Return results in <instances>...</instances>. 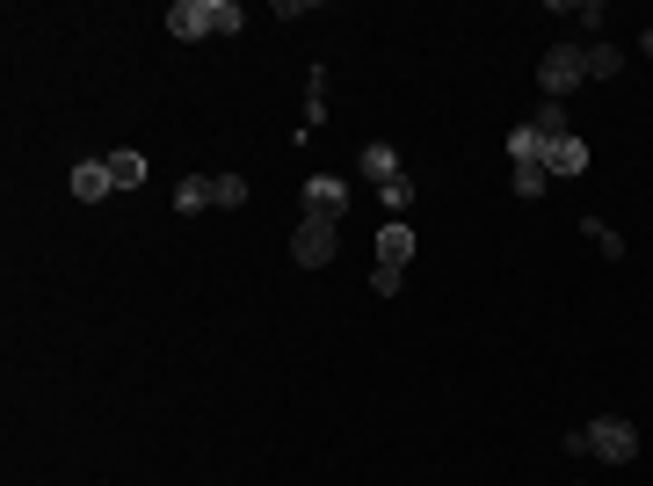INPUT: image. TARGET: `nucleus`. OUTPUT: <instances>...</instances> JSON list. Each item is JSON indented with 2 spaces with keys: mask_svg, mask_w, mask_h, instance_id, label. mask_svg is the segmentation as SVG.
<instances>
[{
  "mask_svg": "<svg viewBox=\"0 0 653 486\" xmlns=\"http://www.w3.org/2000/svg\"><path fill=\"white\" fill-rule=\"evenodd\" d=\"M334 247H342V226H334V218H298V233H291V261L298 269H326Z\"/></svg>",
  "mask_w": 653,
  "mask_h": 486,
  "instance_id": "obj_4",
  "label": "nucleus"
},
{
  "mask_svg": "<svg viewBox=\"0 0 653 486\" xmlns=\"http://www.w3.org/2000/svg\"><path fill=\"white\" fill-rule=\"evenodd\" d=\"M393 174H399V153L385 139H371L363 145V182H393Z\"/></svg>",
  "mask_w": 653,
  "mask_h": 486,
  "instance_id": "obj_13",
  "label": "nucleus"
},
{
  "mask_svg": "<svg viewBox=\"0 0 653 486\" xmlns=\"http://www.w3.org/2000/svg\"><path fill=\"white\" fill-rule=\"evenodd\" d=\"M211 196L218 210H247V174H211Z\"/></svg>",
  "mask_w": 653,
  "mask_h": 486,
  "instance_id": "obj_17",
  "label": "nucleus"
},
{
  "mask_svg": "<svg viewBox=\"0 0 653 486\" xmlns=\"http://www.w3.org/2000/svg\"><path fill=\"white\" fill-rule=\"evenodd\" d=\"M646 30H653V22H646Z\"/></svg>",
  "mask_w": 653,
  "mask_h": 486,
  "instance_id": "obj_21",
  "label": "nucleus"
},
{
  "mask_svg": "<svg viewBox=\"0 0 653 486\" xmlns=\"http://www.w3.org/2000/svg\"><path fill=\"white\" fill-rule=\"evenodd\" d=\"M421 255V240H414V226L407 218H393V226L378 233V269H399V277H407V261Z\"/></svg>",
  "mask_w": 653,
  "mask_h": 486,
  "instance_id": "obj_6",
  "label": "nucleus"
},
{
  "mask_svg": "<svg viewBox=\"0 0 653 486\" xmlns=\"http://www.w3.org/2000/svg\"><path fill=\"white\" fill-rule=\"evenodd\" d=\"M509 190H516L523 204H537V196L552 190V174H545V160H516V174H509Z\"/></svg>",
  "mask_w": 653,
  "mask_h": 486,
  "instance_id": "obj_11",
  "label": "nucleus"
},
{
  "mask_svg": "<svg viewBox=\"0 0 653 486\" xmlns=\"http://www.w3.org/2000/svg\"><path fill=\"white\" fill-rule=\"evenodd\" d=\"M509 160H545V139H537V123H516V131H509Z\"/></svg>",
  "mask_w": 653,
  "mask_h": 486,
  "instance_id": "obj_19",
  "label": "nucleus"
},
{
  "mask_svg": "<svg viewBox=\"0 0 653 486\" xmlns=\"http://www.w3.org/2000/svg\"><path fill=\"white\" fill-rule=\"evenodd\" d=\"M581 233L596 240V255H602V261H624V233H618V226H602V218H588Z\"/></svg>",
  "mask_w": 653,
  "mask_h": 486,
  "instance_id": "obj_18",
  "label": "nucleus"
},
{
  "mask_svg": "<svg viewBox=\"0 0 653 486\" xmlns=\"http://www.w3.org/2000/svg\"><path fill=\"white\" fill-rule=\"evenodd\" d=\"M531 123H537V139H545V145H552V139H574V123H567V102H545V109H537Z\"/></svg>",
  "mask_w": 653,
  "mask_h": 486,
  "instance_id": "obj_16",
  "label": "nucleus"
},
{
  "mask_svg": "<svg viewBox=\"0 0 653 486\" xmlns=\"http://www.w3.org/2000/svg\"><path fill=\"white\" fill-rule=\"evenodd\" d=\"M545 174H552V182L588 174V145H581V139H552V145H545Z\"/></svg>",
  "mask_w": 653,
  "mask_h": 486,
  "instance_id": "obj_7",
  "label": "nucleus"
},
{
  "mask_svg": "<svg viewBox=\"0 0 653 486\" xmlns=\"http://www.w3.org/2000/svg\"><path fill=\"white\" fill-rule=\"evenodd\" d=\"M618 73H624V52L596 36V44H588V80H618Z\"/></svg>",
  "mask_w": 653,
  "mask_h": 486,
  "instance_id": "obj_15",
  "label": "nucleus"
},
{
  "mask_svg": "<svg viewBox=\"0 0 653 486\" xmlns=\"http://www.w3.org/2000/svg\"><path fill=\"white\" fill-rule=\"evenodd\" d=\"M298 196H306V218H334V226H342V210H349V182L342 174H312Z\"/></svg>",
  "mask_w": 653,
  "mask_h": 486,
  "instance_id": "obj_5",
  "label": "nucleus"
},
{
  "mask_svg": "<svg viewBox=\"0 0 653 486\" xmlns=\"http://www.w3.org/2000/svg\"><path fill=\"white\" fill-rule=\"evenodd\" d=\"M588 451H596L602 465H632V457H639V429L624 414H596V421H588Z\"/></svg>",
  "mask_w": 653,
  "mask_h": 486,
  "instance_id": "obj_3",
  "label": "nucleus"
},
{
  "mask_svg": "<svg viewBox=\"0 0 653 486\" xmlns=\"http://www.w3.org/2000/svg\"><path fill=\"white\" fill-rule=\"evenodd\" d=\"M247 30V8L240 0H174L168 8V36L196 44V36H240Z\"/></svg>",
  "mask_w": 653,
  "mask_h": 486,
  "instance_id": "obj_1",
  "label": "nucleus"
},
{
  "mask_svg": "<svg viewBox=\"0 0 653 486\" xmlns=\"http://www.w3.org/2000/svg\"><path fill=\"white\" fill-rule=\"evenodd\" d=\"M73 196H81V204H103V196H117V182H109L103 160H81V168H73Z\"/></svg>",
  "mask_w": 653,
  "mask_h": 486,
  "instance_id": "obj_8",
  "label": "nucleus"
},
{
  "mask_svg": "<svg viewBox=\"0 0 653 486\" xmlns=\"http://www.w3.org/2000/svg\"><path fill=\"white\" fill-rule=\"evenodd\" d=\"M174 210H182V218H196V210H218V196H211V174H182V182H174Z\"/></svg>",
  "mask_w": 653,
  "mask_h": 486,
  "instance_id": "obj_9",
  "label": "nucleus"
},
{
  "mask_svg": "<svg viewBox=\"0 0 653 486\" xmlns=\"http://www.w3.org/2000/svg\"><path fill=\"white\" fill-rule=\"evenodd\" d=\"M378 204L393 210V218H407V210H414V174H407V168H399L393 182H378Z\"/></svg>",
  "mask_w": 653,
  "mask_h": 486,
  "instance_id": "obj_14",
  "label": "nucleus"
},
{
  "mask_svg": "<svg viewBox=\"0 0 653 486\" xmlns=\"http://www.w3.org/2000/svg\"><path fill=\"white\" fill-rule=\"evenodd\" d=\"M399 283H407L399 269H371V291H378V298H399Z\"/></svg>",
  "mask_w": 653,
  "mask_h": 486,
  "instance_id": "obj_20",
  "label": "nucleus"
},
{
  "mask_svg": "<svg viewBox=\"0 0 653 486\" xmlns=\"http://www.w3.org/2000/svg\"><path fill=\"white\" fill-rule=\"evenodd\" d=\"M103 168H109V182H117V190H138V182H146V153H131V145L103 153Z\"/></svg>",
  "mask_w": 653,
  "mask_h": 486,
  "instance_id": "obj_10",
  "label": "nucleus"
},
{
  "mask_svg": "<svg viewBox=\"0 0 653 486\" xmlns=\"http://www.w3.org/2000/svg\"><path fill=\"white\" fill-rule=\"evenodd\" d=\"M581 80H588V44H552V52L537 58V87H545V102H567Z\"/></svg>",
  "mask_w": 653,
  "mask_h": 486,
  "instance_id": "obj_2",
  "label": "nucleus"
},
{
  "mask_svg": "<svg viewBox=\"0 0 653 486\" xmlns=\"http://www.w3.org/2000/svg\"><path fill=\"white\" fill-rule=\"evenodd\" d=\"M326 123V66H312L306 73V131H320ZM306 131H298V139H306Z\"/></svg>",
  "mask_w": 653,
  "mask_h": 486,
  "instance_id": "obj_12",
  "label": "nucleus"
}]
</instances>
